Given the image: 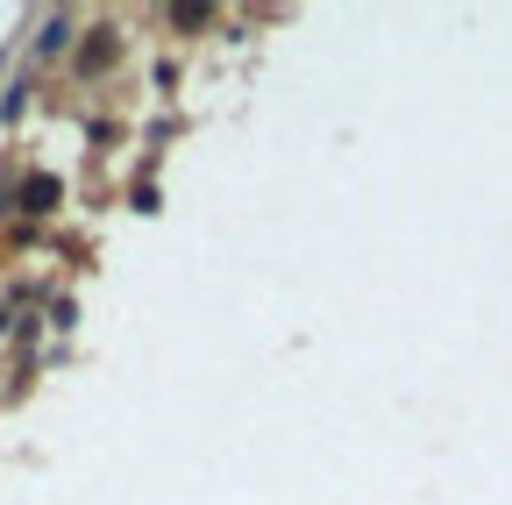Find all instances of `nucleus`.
Returning a JSON list of instances; mask_svg holds the SVG:
<instances>
[{
    "label": "nucleus",
    "instance_id": "obj_1",
    "mask_svg": "<svg viewBox=\"0 0 512 505\" xmlns=\"http://www.w3.org/2000/svg\"><path fill=\"white\" fill-rule=\"evenodd\" d=\"M22 207H29V214H50V207H57V178H29V185H22Z\"/></svg>",
    "mask_w": 512,
    "mask_h": 505
},
{
    "label": "nucleus",
    "instance_id": "obj_2",
    "mask_svg": "<svg viewBox=\"0 0 512 505\" xmlns=\"http://www.w3.org/2000/svg\"><path fill=\"white\" fill-rule=\"evenodd\" d=\"M64 36H72V22L50 15V22H43V50H64Z\"/></svg>",
    "mask_w": 512,
    "mask_h": 505
}]
</instances>
